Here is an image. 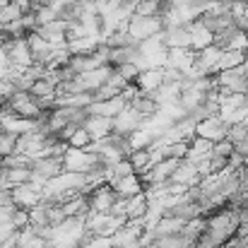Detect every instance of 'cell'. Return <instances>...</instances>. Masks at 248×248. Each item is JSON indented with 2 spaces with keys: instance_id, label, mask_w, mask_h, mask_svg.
Wrapping results in <instances>:
<instances>
[{
  "instance_id": "obj_1",
  "label": "cell",
  "mask_w": 248,
  "mask_h": 248,
  "mask_svg": "<svg viewBox=\"0 0 248 248\" xmlns=\"http://www.w3.org/2000/svg\"><path fill=\"white\" fill-rule=\"evenodd\" d=\"M162 31H164V22H162L159 17H140V15H133L130 22H128V34H130L138 44H142V41H147V39H152V36H159Z\"/></svg>"
},
{
  "instance_id": "obj_2",
  "label": "cell",
  "mask_w": 248,
  "mask_h": 248,
  "mask_svg": "<svg viewBox=\"0 0 248 248\" xmlns=\"http://www.w3.org/2000/svg\"><path fill=\"white\" fill-rule=\"evenodd\" d=\"M0 51H5V53H7V58H10L12 68L27 70V68H31V65H34V56H31V51H29L27 36H24V39H5V44H2V48H0Z\"/></svg>"
},
{
  "instance_id": "obj_3",
  "label": "cell",
  "mask_w": 248,
  "mask_h": 248,
  "mask_svg": "<svg viewBox=\"0 0 248 248\" xmlns=\"http://www.w3.org/2000/svg\"><path fill=\"white\" fill-rule=\"evenodd\" d=\"M41 198H44V186H36V183H24V186H15L12 188V205L17 210H27L31 212L34 207L41 205Z\"/></svg>"
},
{
  "instance_id": "obj_4",
  "label": "cell",
  "mask_w": 248,
  "mask_h": 248,
  "mask_svg": "<svg viewBox=\"0 0 248 248\" xmlns=\"http://www.w3.org/2000/svg\"><path fill=\"white\" fill-rule=\"evenodd\" d=\"M96 164H99V155H92L87 150L70 147L65 152V157H63V169L65 171H75V173H89Z\"/></svg>"
},
{
  "instance_id": "obj_5",
  "label": "cell",
  "mask_w": 248,
  "mask_h": 248,
  "mask_svg": "<svg viewBox=\"0 0 248 248\" xmlns=\"http://www.w3.org/2000/svg\"><path fill=\"white\" fill-rule=\"evenodd\" d=\"M89 207H92V212H104V215H111V207L116 205V200L121 198L108 183H101V186H96V188H92L89 190Z\"/></svg>"
},
{
  "instance_id": "obj_6",
  "label": "cell",
  "mask_w": 248,
  "mask_h": 248,
  "mask_svg": "<svg viewBox=\"0 0 248 248\" xmlns=\"http://www.w3.org/2000/svg\"><path fill=\"white\" fill-rule=\"evenodd\" d=\"M227 135H229V123H227L222 116H215V118L200 121L198 128H195V138L210 140L212 145L219 142V140H227Z\"/></svg>"
},
{
  "instance_id": "obj_7",
  "label": "cell",
  "mask_w": 248,
  "mask_h": 248,
  "mask_svg": "<svg viewBox=\"0 0 248 248\" xmlns=\"http://www.w3.org/2000/svg\"><path fill=\"white\" fill-rule=\"evenodd\" d=\"M219 58H222V51L212 44L202 51H195V58H193V70L202 78V75H217V65H219Z\"/></svg>"
},
{
  "instance_id": "obj_8",
  "label": "cell",
  "mask_w": 248,
  "mask_h": 248,
  "mask_svg": "<svg viewBox=\"0 0 248 248\" xmlns=\"http://www.w3.org/2000/svg\"><path fill=\"white\" fill-rule=\"evenodd\" d=\"M145 123H147V121H145L133 106H128L121 116L113 118V133H116V135H125V138H130L133 133L142 130Z\"/></svg>"
},
{
  "instance_id": "obj_9",
  "label": "cell",
  "mask_w": 248,
  "mask_h": 248,
  "mask_svg": "<svg viewBox=\"0 0 248 248\" xmlns=\"http://www.w3.org/2000/svg\"><path fill=\"white\" fill-rule=\"evenodd\" d=\"M125 108H128V101H125V99H123V94H121V96H116V99H108V101H94V104L87 108V113H89V116L116 118V116H121Z\"/></svg>"
},
{
  "instance_id": "obj_10",
  "label": "cell",
  "mask_w": 248,
  "mask_h": 248,
  "mask_svg": "<svg viewBox=\"0 0 248 248\" xmlns=\"http://www.w3.org/2000/svg\"><path fill=\"white\" fill-rule=\"evenodd\" d=\"M128 106H133V108L145 118V121H152L155 116H159V113H162V104H159L152 94H145V92H140V94L128 104Z\"/></svg>"
},
{
  "instance_id": "obj_11",
  "label": "cell",
  "mask_w": 248,
  "mask_h": 248,
  "mask_svg": "<svg viewBox=\"0 0 248 248\" xmlns=\"http://www.w3.org/2000/svg\"><path fill=\"white\" fill-rule=\"evenodd\" d=\"M166 215H169V217H178V219H183V222H190V219L205 217V215H202V207H200L195 200H190V198H188V193H186V195L178 200V205H176V207H171Z\"/></svg>"
},
{
  "instance_id": "obj_12",
  "label": "cell",
  "mask_w": 248,
  "mask_h": 248,
  "mask_svg": "<svg viewBox=\"0 0 248 248\" xmlns=\"http://www.w3.org/2000/svg\"><path fill=\"white\" fill-rule=\"evenodd\" d=\"M166 48H190V24H178L162 31Z\"/></svg>"
},
{
  "instance_id": "obj_13",
  "label": "cell",
  "mask_w": 248,
  "mask_h": 248,
  "mask_svg": "<svg viewBox=\"0 0 248 248\" xmlns=\"http://www.w3.org/2000/svg\"><path fill=\"white\" fill-rule=\"evenodd\" d=\"M121 198H135V195H142L145 193V186H142V181H140V176L138 173H133V176H128V178H121V181H113V183H108Z\"/></svg>"
},
{
  "instance_id": "obj_14",
  "label": "cell",
  "mask_w": 248,
  "mask_h": 248,
  "mask_svg": "<svg viewBox=\"0 0 248 248\" xmlns=\"http://www.w3.org/2000/svg\"><path fill=\"white\" fill-rule=\"evenodd\" d=\"M101 44H104V39H99V36L70 39V41H68V53H70V56H94Z\"/></svg>"
},
{
  "instance_id": "obj_15",
  "label": "cell",
  "mask_w": 248,
  "mask_h": 248,
  "mask_svg": "<svg viewBox=\"0 0 248 248\" xmlns=\"http://www.w3.org/2000/svg\"><path fill=\"white\" fill-rule=\"evenodd\" d=\"M183 227H186V222L183 219H178V217H169L164 215L150 232L155 234V239H164V236H178L181 232H183Z\"/></svg>"
},
{
  "instance_id": "obj_16",
  "label": "cell",
  "mask_w": 248,
  "mask_h": 248,
  "mask_svg": "<svg viewBox=\"0 0 248 248\" xmlns=\"http://www.w3.org/2000/svg\"><path fill=\"white\" fill-rule=\"evenodd\" d=\"M84 130L92 135V140H101L106 135L113 133V118H104V116H89L84 121Z\"/></svg>"
},
{
  "instance_id": "obj_17",
  "label": "cell",
  "mask_w": 248,
  "mask_h": 248,
  "mask_svg": "<svg viewBox=\"0 0 248 248\" xmlns=\"http://www.w3.org/2000/svg\"><path fill=\"white\" fill-rule=\"evenodd\" d=\"M164 84V68H157V70H142L140 78L135 80V87L145 94H152L157 92L159 87Z\"/></svg>"
},
{
  "instance_id": "obj_18",
  "label": "cell",
  "mask_w": 248,
  "mask_h": 248,
  "mask_svg": "<svg viewBox=\"0 0 248 248\" xmlns=\"http://www.w3.org/2000/svg\"><path fill=\"white\" fill-rule=\"evenodd\" d=\"M147 210H150V202H147V195H135V198H128V207H125V219L128 222H145L147 217Z\"/></svg>"
},
{
  "instance_id": "obj_19",
  "label": "cell",
  "mask_w": 248,
  "mask_h": 248,
  "mask_svg": "<svg viewBox=\"0 0 248 248\" xmlns=\"http://www.w3.org/2000/svg\"><path fill=\"white\" fill-rule=\"evenodd\" d=\"M212 44H215V34L207 31L202 24L190 22V48L193 51H202V48H207Z\"/></svg>"
},
{
  "instance_id": "obj_20",
  "label": "cell",
  "mask_w": 248,
  "mask_h": 248,
  "mask_svg": "<svg viewBox=\"0 0 248 248\" xmlns=\"http://www.w3.org/2000/svg\"><path fill=\"white\" fill-rule=\"evenodd\" d=\"M68 65H70L78 75H84V73H92V70L104 68V61H101L96 53H94V56H73Z\"/></svg>"
},
{
  "instance_id": "obj_21",
  "label": "cell",
  "mask_w": 248,
  "mask_h": 248,
  "mask_svg": "<svg viewBox=\"0 0 248 248\" xmlns=\"http://www.w3.org/2000/svg\"><path fill=\"white\" fill-rule=\"evenodd\" d=\"M205 99H207V94H202L200 89L190 87V89H186V92L181 94V99H178V106H181V108L186 111V116H188V113H193V111H195V108H198V106L205 101Z\"/></svg>"
},
{
  "instance_id": "obj_22",
  "label": "cell",
  "mask_w": 248,
  "mask_h": 248,
  "mask_svg": "<svg viewBox=\"0 0 248 248\" xmlns=\"http://www.w3.org/2000/svg\"><path fill=\"white\" fill-rule=\"evenodd\" d=\"M246 58H248L246 51H222V58H219V65H217V73L234 70V68L244 65Z\"/></svg>"
},
{
  "instance_id": "obj_23",
  "label": "cell",
  "mask_w": 248,
  "mask_h": 248,
  "mask_svg": "<svg viewBox=\"0 0 248 248\" xmlns=\"http://www.w3.org/2000/svg\"><path fill=\"white\" fill-rule=\"evenodd\" d=\"M162 152L164 159H178V162H186V157L190 155V142H171L164 147H157Z\"/></svg>"
},
{
  "instance_id": "obj_24",
  "label": "cell",
  "mask_w": 248,
  "mask_h": 248,
  "mask_svg": "<svg viewBox=\"0 0 248 248\" xmlns=\"http://www.w3.org/2000/svg\"><path fill=\"white\" fill-rule=\"evenodd\" d=\"M128 162L133 164L138 176H142V173H147V171L152 169V152H150V150H138V152H133V155L128 157Z\"/></svg>"
},
{
  "instance_id": "obj_25",
  "label": "cell",
  "mask_w": 248,
  "mask_h": 248,
  "mask_svg": "<svg viewBox=\"0 0 248 248\" xmlns=\"http://www.w3.org/2000/svg\"><path fill=\"white\" fill-rule=\"evenodd\" d=\"M104 44L108 46V48H123V46H140L130 34H128V29H121V31H113V34H108L106 39H104Z\"/></svg>"
},
{
  "instance_id": "obj_26",
  "label": "cell",
  "mask_w": 248,
  "mask_h": 248,
  "mask_svg": "<svg viewBox=\"0 0 248 248\" xmlns=\"http://www.w3.org/2000/svg\"><path fill=\"white\" fill-rule=\"evenodd\" d=\"M0 166H2V169H31V166H34V159H31L29 155L17 152V155L5 157V159L0 162Z\"/></svg>"
},
{
  "instance_id": "obj_27",
  "label": "cell",
  "mask_w": 248,
  "mask_h": 248,
  "mask_svg": "<svg viewBox=\"0 0 248 248\" xmlns=\"http://www.w3.org/2000/svg\"><path fill=\"white\" fill-rule=\"evenodd\" d=\"M162 0H138L135 2V15L140 17H159Z\"/></svg>"
},
{
  "instance_id": "obj_28",
  "label": "cell",
  "mask_w": 248,
  "mask_h": 248,
  "mask_svg": "<svg viewBox=\"0 0 248 248\" xmlns=\"http://www.w3.org/2000/svg\"><path fill=\"white\" fill-rule=\"evenodd\" d=\"M29 94L36 96V99H56V84L51 82V80H39V82L31 87Z\"/></svg>"
},
{
  "instance_id": "obj_29",
  "label": "cell",
  "mask_w": 248,
  "mask_h": 248,
  "mask_svg": "<svg viewBox=\"0 0 248 248\" xmlns=\"http://www.w3.org/2000/svg\"><path fill=\"white\" fill-rule=\"evenodd\" d=\"M17 135L12 133H0V157H10V155H17Z\"/></svg>"
},
{
  "instance_id": "obj_30",
  "label": "cell",
  "mask_w": 248,
  "mask_h": 248,
  "mask_svg": "<svg viewBox=\"0 0 248 248\" xmlns=\"http://www.w3.org/2000/svg\"><path fill=\"white\" fill-rule=\"evenodd\" d=\"M80 248H113V239H111V236H92V234L87 232Z\"/></svg>"
},
{
  "instance_id": "obj_31",
  "label": "cell",
  "mask_w": 248,
  "mask_h": 248,
  "mask_svg": "<svg viewBox=\"0 0 248 248\" xmlns=\"http://www.w3.org/2000/svg\"><path fill=\"white\" fill-rule=\"evenodd\" d=\"M133 173H135L133 164H130L128 159H123V162H118L116 166H111V178H108V183L121 181V178H128V176H133Z\"/></svg>"
},
{
  "instance_id": "obj_32",
  "label": "cell",
  "mask_w": 248,
  "mask_h": 248,
  "mask_svg": "<svg viewBox=\"0 0 248 248\" xmlns=\"http://www.w3.org/2000/svg\"><path fill=\"white\" fill-rule=\"evenodd\" d=\"M0 15H2V22L5 24H10V22H17V19H22L24 17V12H22V7H19V2H10V5H5V7H0Z\"/></svg>"
},
{
  "instance_id": "obj_33",
  "label": "cell",
  "mask_w": 248,
  "mask_h": 248,
  "mask_svg": "<svg viewBox=\"0 0 248 248\" xmlns=\"http://www.w3.org/2000/svg\"><path fill=\"white\" fill-rule=\"evenodd\" d=\"M116 73H118V75H121L128 84H135V80L140 78V73H142V70H140V65H138V63H125V65L116 68Z\"/></svg>"
},
{
  "instance_id": "obj_34",
  "label": "cell",
  "mask_w": 248,
  "mask_h": 248,
  "mask_svg": "<svg viewBox=\"0 0 248 248\" xmlns=\"http://www.w3.org/2000/svg\"><path fill=\"white\" fill-rule=\"evenodd\" d=\"M7 178H10L12 188L15 186H24V183L31 181V169H7Z\"/></svg>"
},
{
  "instance_id": "obj_35",
  "label": "cell",
  "mask_w": 248,
  "mask_h": 248,
  "mask_svg": "<svg viewBox=\"0 0 248 248\" xmlns=\"http://www.w3.org/2000/svg\"><path fill=\"white\" fill-rule=\"evenodd\" d=\"M246 138H248V125L246 123H234V125H229V135H227V140L234 142V147H236L239 142H244Z\"/></svg>"
},
{
  "instance_id": "obj_36",
  "label": "cell",
  "mask_w": 248,
  "mask_h": 248,
  "mask_svg": "<svg viewBox=\"0 0 248 248\" xmlns=\"http://www.w3.org/2000/svg\"><path fill=\"white\" fill-rule=\"evenodd\" d=\"M234 152H236V147H234V142H229V140H219V142L212 145V157H224V159H229Z\"/></svg>"
},
{
  "instance_id": "obj_37",
  "label": "cell",
  "mask_w": 248,
  "mask_h": 248,
  "mask_svg": "<svg viewBox=\"0 0 248 248\" xmlns=\"http://www.w3.org/2000/svg\"><path fill=\"white\" fill-rule=\"evenodd\" d=\"M70 147H75V150H87L89 145H92V135L84 130V128H80L73 138H70V142H68Z\"/></svg>"
},
{
  "instance_id": "obj_38",
  "label": "cell",
  "mask_w": 248,
  "mask_h": 248,
  "mask_svg": "<svg viewBox=\"0 0 248 248\" xmlns=\"http://www.w3.org/2000/svg\"><path fill=\"white\" fill-rule=\"evenodd\" d=\"M190 152L198 155V157H207V155H212V142L210 140H202V138H195L190 142Z\"/></svg>"
},
{
  "instance_id": "obj_39",
  "label": "cell",
  "mask_w": 248,
  "mask_h": 248,
  "mask_svg": "<svg viewBox=\"0 0 248 248\" xmlns=\"http://www.w3.org/2000/svg\"><path fill=\"white\" fill-rule=\"evenodd\" d=\"M123 92H118L116 87H111V84H104L101 89H96L94 92V101H108V99H116V96H121Z\"/></svg>"
},
{
  "instance_id": "obj_40",
  "label": "cell",
  "mask_w": 248,
  "mask_h": 248,
  "mask_svg": "<svg viewBox=\"0 0 248 248\" xmlns=\"http://www.w3.org/2000/svg\"><path fill=\"white\" fill-rule=\"evenodd\" d=\"M12 224H15V229L17 232H22V229H27L31 222H29V212L27 210H15V215H12V219H10Z\"/></svg>"
},
{
  "instance_id": "obj_41",
  "label": "cell",
  "mask_w": 248,
  "mask_h": 248,
  "mask_svg": "<svg viewBox=\"0 0 248 248\" xmlns=\"http://www.w3.org/2000/svg\"><path fill=\"white\" fill-rule=\"evenodd\" d=\"M106 84H111V87H116L118 92H125V89L130 87V84H128V82H125V80H123V78H121V75H118V73H116V70H113V75L108 78V82H106Z\"/></svg>"
},
{
  "instance_id": "obj_42",
  "label": "cell",
  "mask_w": 248,
  "mask_h": 248,
  "mask_svg": "<svg viewBox=\"0 0 248 248\" xmlns=\"http://www.w3.org/2000/svg\"><path fill=\"white\" fill-rule=\"evenodd\" d=\"M48 246H51L48 239H44V236H34L31 241H27L24 246H19V248H48Z\"/></svg>"
},
{
  "instance_id": "obj_43",
  "label": "cell",
  "mask_w": 248,
  "mask_h": 248,
  "mask_svg": "<svg viewBox=\"0 0 248 248\" xmlns=\"http://www.w3.org/2000/svg\"><path fill=\"white\" fill-rule=\"evenodd\" d=\"M78 130H80V125H75V123H68V125H65V128L61 130V140L70 142V138H73V135H75Z\"/></svg>"
},
{
  "instance_id": "obj_44",
  "label": "cell",
  "mask_w": 248,
  "mask_h": 248,
  "mask_svg": "<svg viewBox=\"0 0 248 248\" xmlns=\"http://www.w3.org/2000/svg\"><path fill=\"white\" fill-rule=\"evenodd\" d=\"M15 205H5V207H0V224H5V222H10L12 219V215H15Z\"/></svg>"
},
{
  "instance_id": "obj_45",
  "label": "cell",
  "mask_w": 248,
  "mask_h": 248,
  "mask_svg": "<svg viewBox=\"0 0 248 248\" xmlns=\"http://www.w3.org/2000/svg\"><path fill=\"white\" fill-rule=\"evenodd\" d=\"M0 190H12V183L7 178V169L0 166Z\"/></svg>"
},
{
  "instance_id": "obj_46",
  "label": "cell",
  "mask_w": 248,
  "mask_h": 248,
  "mask_svg": "<svg viewBox=\"0 0 248 248\" xmlns=\"http://www.w3.org/2000/svg\"><path fill=\"white\" fill-rule=\"evenodd\" d=\"M236 152H239V155H244V157H248V138L244 140V142H239V145H236Z\"/></svg>"
},
{
  "instance_id": "obj_47",
  "label": "cell",
  "mask_w": 248,
  "mask_h": 248,
  "mask_svg": "<svg viewBox=\"0 0 248 248\" xmlns=\"http://www.w3.org/2000/svg\"><path fill=\"white\" fill-rule=\"evenodd\" d=\"M48 248H58V246H48Z\"/></svg>"
}]
</instances>
